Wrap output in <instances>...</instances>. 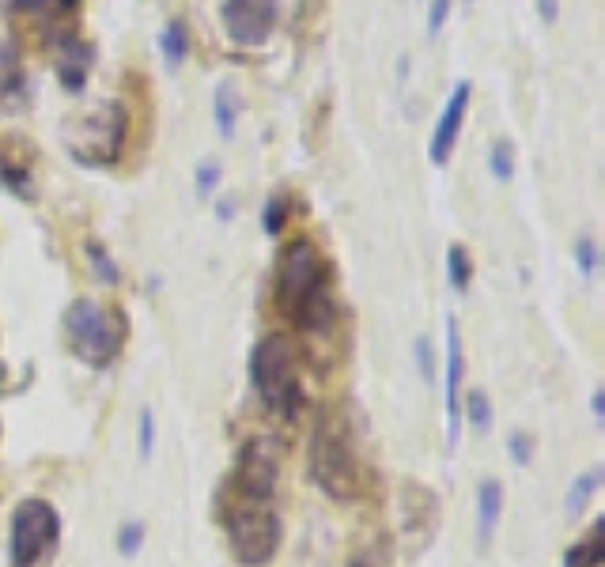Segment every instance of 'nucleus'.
I'll return each instance as SVG.
<instances>
[{
  "label": "nucleus",
  "instance_id": "obj_14",
  "mask_svg": "<svg viewBox=\"0 0 605 567\" xmlns=\"http://www.w3.org/2000/svg\"><path fill=\"white\" fill-rule=\"evenodd\" d=\"M499 514H503V484L496 477H485L481 488H477V541L488 545L496 526H499Z\"/></svg>",
  "mask_w": 605,
  "mask_h": 567
},
{
  "label": "nucleus",
  "instance_id": "obj_10",
  "mask_svg": "<svg viewBox=\"0 0 605 567\" xmlns=\"http://www.w3.org/2000/svg\"><path fill=\"white\" fill-rule=\"evenodd\" d=\"M49 49L57 54V80L68 95H80L87 88V76L95 68V46L72 27H61L49 38Z\"/></svg>",
  "mask_w": 605,
  "mask_h": 567
},
{
  "label": "nucleus",
  "instance_id": "obj_27",
  "mask_svg": "<svg viewBox=\"0 0 605 567\" xmlns=\"http://www.w3.org/2000/svg\"><path fill=\"white\" fill-rule=\"evenodd\" d=\"M144 545V522H125L118 530V552L121 556H137Z\"/></svg>",
  "mask_w": 605,
  "mask_h": 567
},
{
  "label": "nucleus",
  "instance_id": "obj_15",
  "mask_svg": "<svg viewBox=\"0 0 605 567\" xmlns=\"http://www.w3.org/2000/svg\"><path fill=\"white\" fill-rule=\"evenodd\" d=\"M239 114H242V95L235 91V84H231V80L216 84V95H212V121H216V129H220L223 140L235 137Z\"/></svg>",
  "mask_w": 605,
  "mask_h": 567
},
{
  "label": "nucleus",
  "instance_id": "obj_7",
  "mask_svg": "<svg viewBox=\"0 0 605 567\" xmlns=\"http://www.w3.org/2000/svg\"><path fill=\"white\" fill-rule=\"evenodd\" d=\"M61 519L46 500H23L12 514V563L35 567L49 549L57 545Z\"/></svg>",
  "mask_w": 605,
  "mask_h": 567
},
{
  "label": "nucleus",
  "instance_id": "obj_2",
  "mask_svg": "<svg viewBox=\"0 0 605 567\" xmlns=\"http://www.w3.org/2000/svg\"><path fill=\"white\" fill-rule=\"evenodd\" d=\"M311 480L330 500H356L364 477L352 454V435L337 412L325 408L311 431Z\"/></svg>",
  "mask_w": 605,
  "mask_h": 567
},
{
  "label": "nucleus",
  "instance_id": "obj_25",
  "mask_svg": "<svg viewBox=\"0 0 605 567\" xmlns=\"http://www.w3.org/2000/svg\"><path fill=\"white\" fill-rule=\"evenodd\" d=\"M216 186H220V163H216V160H200V163H197V174H193L197 197H209Z\"/></svg>",
  "mask_w": 605,
  "mask_h": 567
},
{
  "label": "nucleus",
  "instance_id": "obj_23",
  "mask_svg": "<svg viewBox=\"0 0 605 567\" xmlns=\"http://www.w3.org/2000/svg\"><path fill=\"white\" fill-rule=\"evenodd\" d=\"M84 250H87V257H91V265H95L98 280H103V284H118V280H121L118 265H114V257L107 253V246H103V242H95V239H91Z\"/></svg>",
  "mask_w": 605,
  "mask_h": 567
},
{
  "label": "nucleus",
  "instance_id": "obj_20",
  "mask_svg": "<svg viewBox=\"0 0 605 567\" xmlns=\"http://www.w3.org/2000/svg\"><path fill=\"white\" fill-rule=\"evenodd\" d=\"M488 170L496 174V182H511L515 178V144L511 140H496L488 148Z\"/></svg>",
  "mask_w": 605,
  "mask_h": 567
},
{
  "label": "nucleus",
  "instance_id": "obj_22",
  "mask_svg": "<svg viewBox=\"0 0 605 567\" xmlns=\"http://www.w3.org/2000/svg\"><path fill=\"white\" fill-rule=\"evenodd\" d=\"M288 223V197L284 193H276L265 201V209H261V227H265V235H281Z\"/></svg>",
  "mask_w": 605,
  "mask_h": 567
},
{
  "label": "nucleus",
  "instance_id": "obj_37",
  "mask_svg": "<svg viewBox=\"0 0 605 567\" xmlns=\"http://www.w3.org/2000/svg\"><path fill=\"white\" fill-rule=\"evenodd\" d=\"M466 5H473V0H466Z\"/></svg>",
  "mask_w": 605,
  "mask_h": 567
},
{
  "label": "nucleus",
  "instance_id": "obj_13",
  "mask_svg": "<svg viewBox=\"0 0 605 567\" xmlns=\"http://www.w3.org/2000/svg\"><path fill=\"white\" fill-rule=\"evenodd\" d=\"M31 102V88L27 76L19 68V57L12 54L8 46H0V110H23Z\"/></svg>",
  "mask_w": 605,
  "mask_h": 567
},
{
  "label": "nucleus",
  "instance_id": "obj_5",
  "mask_svg": "<svg viewBox=\"0 0 605 567\" xmlns=\"http://www.w3.org/2000/svg\"><path fill=\"white\" fill-rule=\"evenodd\" d=\"M61 137L68 156L80 167H110L118 163L125 144V110L118 102H103V107L68 118Z\"/></svg>",
  "mask_w": 605,
  "mask_h": 567
},
{
  "label": "nucleus",
  "instance_id": "obj_31",
  "mask_svg": "<svg viewBox=\"0 0 605 567\" xmlns=\"http://www.w3.org/2000/svg\"><path fill=\"white\" fill-rule=\"evenodd\" d=\"M538 15H541V23H557L560 19V0H538Z\"/></svg>",
  "mask_w": 605,
  "mask_h": 567
},
{
  "label": "nucleus",
  "instance_id": "obj_24",
  "mask_svg": "<svg viewBox=\"0 0 605 567\" xmlns=\"http://www.w3.org/2000/svg\"><path fill=\"white\" fill-rule=\"evenodd\" d=\"M575 265H579L583 276H594V269H598V242H594V235H579L575 239Z\"/></svg>",
  "mask_w": 605,
  "mask_h": 567
},
{
  "label": "nucleus",
  "instance_id": "obj_17",
  "mask_svg": "<svg viewBox=\"0 0 605 567\" xmlns=\"http://www.w3.org/2000/svg\"><path fill=\"white\" fill-rule=\"evenodd\" d=\"M601 533H605V522H594V530L579 541L575 549H568V567H601V560H605V541H601Z\"/></svg>",
  "mask_w": 605,
  "mask_h": 567
},
{
  "label": "nucleus",
  "instance_id": "obj_19",
  "mask_svg": "<svg viewBox=\"0 0 605 567\" xmlns=\"http://www.w3.org/2000/svg\"><path fill=\"white\" fill-rule=\"evenodd\" d=\"M446 280L454 284V292H466L469 280H473V262H469V250L454 242L446 250Z\"/></svg>",
  "mask_w": 605,
  "mask_h": 567
},
{
  "label": "nucleus",
  "instance_id": "obj_18",
  "mask_svg": "<svg viewBox=\"0 0 605 567\" xmlns=\"http://www.w3.org/2000/svg\"><path fill=\"white\" fill-rule=\"evenodd\" d=\"M598 484H601V469H590L583 477H575V484L568 488V500H564V510H568V519H575V514H583L590 496L598 492Z\"/></svg>",
  "mask_w": 605,
  "mask_h": 567
},
{
  "label": "nucleus",
  "instance_id": "obj_6",
  "mask_svg": "<svg viewBox=\"0 0 605 567\" xmlns=\"http://www.w3.org/2000/svg\"><path fill=\"white\" fill-rule=\"evenodd\" d=\"M227 537H231V552L242 567H265L281 552V519L269 503L239 500L227 510Z\"/></svg>",
  "mask_w": 605,
  "mask_h": 567
},
{
  "label": "nucleus",
  "instance_id": "obj_33",
  "mask_svg": "<svg viewBox=\"0 0 605 567\" xmlns=\"http://www.w3.org/2000/svg\"><path fill=\"white\" fill-rule=\"evenodd\" d=\"M80 5H84V0H49V5H46V8H54L57 15H72V12H76V8H80Z\"/></svg>",
  "mask_w": 605,
  "mask_h": 567
},
{
  "label": "nucleus",
  "instance_id": "obj_36",
  "mask_svg": "<svg viewBox=\"0 0 605 567\" xmlns=\"http://www.w3.org/2000/svg\"><path fill=\"white\" fill-rule=\"evenodd\" d=\"M348 567H371V563H367V560H352Z\"/></svg>",
  "mask_w": 605,
  "mask_h": 567
},
{
  "label": "nucleus",
  "instance_id": "obj_28",
  "mask_svg": "<svg viewBox=\"0 0 605 567\" xmlns=\"http://www.w3.org/2000/svg\"><path fill=\"white\" fill-rule=\"evenodd\" d=\"M450 5H454V0H427V38H436L443 31V23L450 15Z\"/></svg>",
  "mask_w": 605,
  "mask_h": 567
},
{
  "label": "nucleus",
  "instance_id": "obj_16",
  "mask_svg": "<svg viewBox=\"0 0 605 567\" xmlns=\"http://www.w3.org/2000/svg\"><path fill=\"white\" fill-rule=\"evenodd\" d=\"M159 49H163V61L167 68H179L190 54V31H186V19H167V27L159 31Z\"/></svg>",
  "mask_w": 605,
  "mask_h": 567
},
{
  "label": "nucleus",
  "instance_id": "obj_9",
  "mask_svg": "<svg viewBox=\"0 0 605 567\" xmlns=\"http://www.w3.org/2000/svg\"><path fill=\"white\" fill-rule=\"evenodd\" d=\"M276 480H281V466H276L272 443L250 439V443L239 450V473H235L239 496H242V500L269 503V496L276 492Z\"/></svg>",
  "mask_w": 605,
  "mask_h": 567
},
{
  "label": "nucleus",
  "instance_id": "obj_34",
  "mask_svg": "<svg viewBox=\"0 0 605 567\" xmlns=\"http://www.w3.org/2000/svg\"><path fill=\"white\" fill-rule=\"evenodd\" d=\"M235 216V201H220V220H231Z\"/></svg>",
  "mask_w": 605,
  "mask_h": 567
},
{
  "label": "nucleus",
  "instance_id": "obj_1",
  "mask_svg": "<svg viewBox=\"0 0 605 567\" xmlns=\"http://www.w3.org/2000/svg\"><path fill=\"white\" fill-rule=\"evenodd\" d=\"M276 303L281 311L307 333H325L337 318L330 295V265L311 239H295L281 250L276 265Z\"/></svg>",
  "mask_w": 605,
  "mask_h": 567
},
{
  "label": "nucleus",
  "instance_id": "obj_12",
  "mask_svg": "<svg viewBox=\"0 0 605 567\" xmlns=\"http://www.w3.org/2000/svg\"><path fill=\"white\" fill-rule=\"evenodd\" d=\"M469 98H473V84L469 80H458L446 98V107L436 121V133H432V144H427V156H432L436 167H446L450 156H454V144L462 137V125H466V110H469Z\"/></svg>",
  "mask_w": 605,
  "mask_h": 567
},
{
  "label": "nucleus",
  "instance_id": "obj_21",
  "mask_svg": "<svg viewBox=\"0 0 605 567\" xmlns=\"http://www.w3.org/2000/svg\"><path fill=\"white\" fill-rule=\"evenodd\" d=\"M466 417H469V424H473L477 431H488V428H492V401H488L485 390H469V397H466Z\"/></svg>",
  "mask_w": 605,
  "mask_h": 567
},
{
  "label": "nucleus",
  "instance_id": "obj_29",
  "mask_svg": "<svg viewBox=\"0 0 605 567\" xmlns=\"http://www.w3.org/2000/svg\"><path fill=\"white\" fill-rule=\"evenodd\" d=\"M511 458L518 461V466H529V461H534V439H529L526 431L511 435Z\"/></svg>",
  "mask_w": 605,
  "mask_h": 567
},
{
  "label": "nucleus",
  "instance_id": "obj_32",
  "mask_svg": "<svg viewBox=\"0 0 605 567\" xmlns=\"http://www.w3.org/2000/svg\"><path fill=\"white\" fill-rule=\"evenodd\" d=\"M49 5V0H8L12 12H42Z\"/></svg>",
  "mask_w": 605,
  "mask_h": 567
},
{
  "label": "nucleus",
  "instance_id": "obj_11",
  "mask_svg": "<svg viewBox=\"0 0 605 567\" xmlns=\"http://www.w3.org/2000/svg\"><path fill=\"white\" fill-rule=\"evenodd\" d=\"M462 382H466L462 325L446 318V443L450 450H458L462 443Z\"/></svg>",
  "mask_w": 605,
  "mask_h": 567
},
{
  "label": "nucleus",
  "instance_id": "obj_35",
  "mask_svg": "<svg viewBox=\"0 0 605 567\" xmlns=\"http://www.w3.org/2000/svg\"><path fill=\"white\" fill-rule=\"evenodd\" d=\"M601 412H605V397H601V390L594 394V420L601 424Z\"/></svg>",
  "mask_w": 605,
  "mask_h": 567
},
{
  "label": "nucleus",
  "instance_id": "obj_4",
  "mask_svg": "<svg viewBox=\"0 0 605 567\" xmlns=\"http://www.w3.org/2000/svg\"><path fill=\"white\" fill-rule=\"evenodd\" d=\"M65 337L76 359L91 367H110L125 341V318L114 306H103L95 299H76L65 311Z\"/></svg>",
  "mask_w": 605,
  "mask_h": 567
},
{
  "label": "nucleus",
  "instance_id": "obj_8",
  "mask_svg": "<svg viewBox=\"0 0 605 567\" xmlns=\"http://www.w3.org/2000/svg\"><path fill=\"white\" fill-rule=\"evenodd\" d=\"M281 19V0H223L220 23L235 46H265Z\"/></svg>",
  "mask_w": 605,
  "mask_h": 567
},
{
  "label": "nucleus",
  "instance_id": "obj_30",
  "mask_svg": "<svg viewBox=\"0 0 605 567\" xmlns=\"http://www.w3.org/2000/svg\"><path fill=\"white\" fill-rule=\"evenodd\" d=\"M416 356H420V371H424V378H436V359H432V345H427L424 337L416 341Z\"/></svg>",
  "mask_w": 605,
  "mask_h": 567
},
{
  "label": "nucleus",
  "instance_id": "obj_3",
  "mask_svg": "<svg viewBox=\"0 0 605 567\" xmlns=\"http://www.w3.org/2000/svg\"><path fill=\"white\" fill-rule=\"evenodd\" d=\"M250 378H254V390L269 412H276L284 420L299 417V408H302L299 352L284 333H269V337L258 341L254 356H250Z\"/></svg>",
  "mask_w": 605,
  "mask_h": 567
},
{
  "label": "nucleus",
  "instance_id": "obj_26",
  "mask_svg": "<svg viewBox=\"0 0 605 567\" xmlns=\"http://www.w3.org/2000/svg\"><path fill=\"white\" fill-rule=\"evenodd\" d=\"M137 450L140 458L148 461L151 450H156V417H151V408H140V424H137Z\"/></svg>",
  "mask_w": 605,
  "mask_h": 567
}]
</instances>
